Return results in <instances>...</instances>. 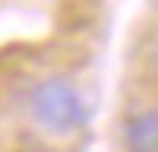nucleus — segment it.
<instances>
[{
  "label": "nucleus",
  "mask_w": 158,
  "mask_h": 152,
  "mask_svg": "<svg viewBox=\"0 0 158 152\" xmlns=\"http://www.w3.org/2000/svg\"><path fill=\"white\" fill-rule=\"evenodd\" d=\"M29 108H32V117L51 133H70L76 127H82L89 117L85 101L76 92V86L60 79V76L41 79L32 89Z\"/></svg>",
  "instance_id": "nucleus-1"
},
{
  "label": "nucleus",
  "mask_w": 158,
  "mask_h": 152,
  "mask_svg": "<svg viewBox=\"0 0 158 152\" xmlns=\"http://www.w3.org/2000/svg\"><path fill=\"white\" fill-rule=\"evenodd\" d=\"M127 152H158V108L136 111L123 120Z\"/></svg>",
  "instance_id": "nucleus-2"
}]
</instances>
